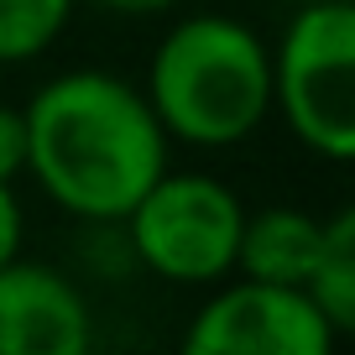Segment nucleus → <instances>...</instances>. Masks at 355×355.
I'll use <instances>...</instances> for the list:
<instances>
[{
	"mask_svg": "<svg viewBox=\"0 0 355 355\" xmlns=\"http://www.w3.org/2000/svg\"><path fill=\"white\" fill-rule=\"evenodd\" d=\"M272 105L324 162L355 157V0H313L272 53Z\"/></svg>",
	"mask_w": 355,
	"mask_h": 355,
	"instance_id": "nucleus-3",
	"label": "nucleus"
},
{
	"mask_svg": "<svg viewBox=\"0 0 355 355\" xmlns=\"http://www.w3.org/2000/svg\"><path fill=\"white\" fill-rule=\"evenodd\" d=\"M89 303L58 266L11 256L0 266V355H84Z\"/></svg>",
	"mask_w": 355,
	"mask_h": 355,
	"instance_id": "nucleus-6",
	"label": "nucleus"
},
{
	"mask_svg": "<svg viewBox=\"0 0 355 355\" xmlns=\"http://www.w3.org/2000/svg\"><path fill=\"white\" fill-rule=\"evenodd\" d=\"M21 256V199H16V183H0V266Z\"/></svg>",
	"mask_w": 355,
	"mask_h": 355,
	"instance_id": "nucleus-11",
	"label": "nucleus"
},
{
	"mask_svg": "<svg viewBox=\"0 0 355 355\" xmlns=\"http://www.w3.org/2000/svg\"><path fill=\"white\" fill-rule=\"evenodd\" d=\"M324 220L277 204V209H256L241 225V245H235V272L256 282H282V288H303L309 282L313 251H319Z\"/></svg>",
	"mask_w": 355,
	"mask_h": 355,
	"instance_id": "nucleus-7",
	"label": "nucleus"
},
{
	"mask_svg": "<svg viewBox=\"0 0 355 355\" xmlns=\"http://www.w3.org/2000/svg\"><path fill=\"white\" fill-rule=\"evenodd\" d=\"M100 11H115V16H157V11H173L178 0H89Z\"/></svg>",
	"mask_w": 355,
	"mask_h": 355,
	"instance_id": "nucleus-12",
	"label": "nucleus"
},
{
	"mask_svg": "<svg viewBox=\"0 0 355 355\" xmlns=\"http://www.w3.org/2000/svg\"><path fill=\"white\" fill-rule=\"evenodd\" d=\"M334 345V324L313 309L303 288L256 277L220 288L183 334L189 355H329Z\"/></svg>",
	"mask_w": 355,
	"mask_h": 355,
	"instance_id": "nucleus-5",
	"label": "nucleus"
},
{
	"mask_svg": "<svg viewBox=\"0 0 355 355\" xmlns=\"http://www.w3.org/2000/svg\"><path fill=\"white\" fill-rule=\"evenodd\" d=\"M303 293L313 298V309L334 324V334H355V209H340L324 220L319 251H313L309 282Z\"/></svg>",
	"mask_w": 355,
	"mask_h": 355,
	"instance_id": "nucleus-8",
	"label": "nucleus"
},
{
	"mask_svg": "<svg viewBox=\"0 0 355 355\" xmlns=\"http://www.w3.org/2000/svg\"><path fill=\"white\" fill-rule=\"evenodd\" d=\"M26 173L73 220L121 225L167 167V131L136 84L100 68L58 73L21 105Z\"/></svg>",
	"mask_w": 355,
	"mask_h": 355,
	"instance_id": "nucleus-1",
	"label": "nucleus"
},
{
	"mask_svg": "<svg viewBox=\"0 0 355 355\" xmlns=\"http://www.w3.org/2000/svg\"><path fill=\"white\" fill-rule=\"evenodd\" d=\"M26 173V121L21 110L0 105V183H16Z\"/></svg>",
	"mask_w": 355,
	"mask_h": 355,
	"instance_id": "nucleus-10",
	"label": "nucleus"
},
{
	"mask_svg": "<svg viewBox=\"0 0 355 355\" xmlns=\"http://www.w3.org/2000/svg\"><path fill=\"white\" fill-rule=\"evenodd\" d=\"M78 0H0V68L42 58L68 32Z\"/></svg>",
	"mask_w": 355,
	"mask_h": 355,
	"instance_id": "nucleus-9",
	"label": "nucleus"
},
{
	"mask_svg": "<svg viewBox=\"0 0 355 355\" xmlns=\"http://www.w3.org/2000/svg\"><path fill=\"white\" fill-rule=\"evenodd\" d=\"M131 251L178 288H214L235 272L245 204L209 173H167L125 209Z\"/></svg>",
	"mask_w": 355,
	"mask_h": 355,
	"instance_id": "nucleus-4",
	"label": "nucleus"
},
{
	"mask_svg": "<svg viewBox=\"0 0 355 355\" xmlns=\"http://www.w3.org/2000/svg\"><path fill=\"white\" fill-rule=\"evenodd\" d=\"M146 105L167 141L235 146L272 115V53L245 21L220 11L173 21L146 68Z\"/></svg>",
	"mask_w": 355,
	"mask_h": 355,
	"instance_id": "nucleus-2",
	"label": "nucleus"
}]
</instances>
